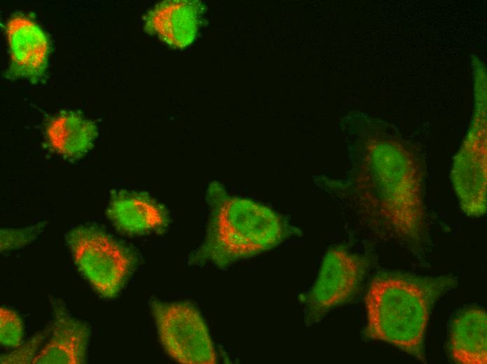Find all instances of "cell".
I'll return each instance as SVG.
<instances>
[{
  "label": "cell",
  "instance_id": "obj_1",
  "mask_svg": "<svg viewBox=\"0 0 487 364\" xmlns=\"http://www.w3.org/2000/svg\"><path fill=\"white\" fill-rule=\"evenodd\" d=\"M456 284L442 276L383 272L370 282L365 302L366 337L385 342L425 362L424 340L435 302Z\"/></svg>",
  "mask_w": 487,
  "mask_h": 364
},
{
  "label": "cell",
  "instance_id": "obj_2",
  "mask_svg": "<svg viewBox=\"0 0 487 364\" xmlns=\"http://www.w3.org/2000/svg\"><path fill=\"white\" fill-rule=\"evenodd\" d=\"M211 215L196 260L220 267L271 249L293 232L286 218L253 200L230 196L218 184L209 193Z\"/></svg>",
  "mask_w": 487,
  "mask_h": 364
},
{
  "label": "cell",
  "instance_id": "obj_3",
  "mask_svg": "<svg viewBox=\"0 0 487 364\" xmlns=\"http://www.w3.org/2000/svg\"><path fill=\"white\" fill-rule=\"evenodd\" d=\"M66 241L76 266L94 289L102 297L114 298L134 266L130 251L92 226L73 229Z\"/></svg>",
  "mask_w": 487,
  "mask_h": 364
},
{
  "label": "cell",
  "instance_id": "obj_4",
  "mask_svg": "<svg viewBox=\"0 0 487 364\" xmlns=\"http://www.w3.org/2000/svg\"><path fill=\"white\" fill-rule=\"evenodd\" d=\"M157 333L167 353L185 364H213L217 354L199 311L187 302L152 300Z\"/></svg>",
  "mask_w": 487,
  "mask_h": 364
},
{
  "label": "cell",
  "instance_id": "obj_5",
  "mask_svg": "<svg viewBox=\"0 0 487 364\" xmlns=\"http://www.w3.org/2000/svg\"><path fill=\"white\" fill-rule=\"evenodd\" d=\"M366 272L360 256L337 246L324 256L318 276L304 296L308 325L319 321L330 310L351 299L358 290Z\"/></svg>",
  "mask_w": 487,
  "mask_h": 364
},
{
  "label": "cell",
  "instance_id": "obj_6",
  "mask_svg": "<svg viewBox=\"0 0 487 364\" xmlns=\"http://www.w3.org/2000/svg\"><path fill=\"white\" fill-rule=\"evenodd\" d=\"M10 64L7 76L36 83L45 76L50 44L41 27L30 18L15 13L6 24Z\"/></svg>",
  "mask_w": 487,
  "mask_h": 364
},
{
  "label": "cell",
  "instance_id": "obj_7",
  "mask_svg": "<svg viewBox=\"0 0 487 364\" xmlns=\"http://www.w3.org/2000/svg\"><path fill=\"white\" fill-rule=\"evenodd\" d=\"M50 337L32 361L34 364H78L85 360L90 331L72 317L62 303L55 302Z\"/></svg>",
  "mask_w": 487,
  "mask_h": 364
},
{
  "label": "cell",
  "instance_id": "obj_8",
  "mask_svg": "<svg viewBox=\"0 0 487 364\" xmlns=\"http://www.w3.org/2000/svg\"><path fill=\"white\" fill-rule=\"evenodd\" d=\"M106 214L119 231L131 235L160 231L168 221L160 204L147 195L129 191L113 194Z\"/></svg>",
  "mask_w": 487,
  "mask_h": 364
},
{
  "label": "cell",
  "instance_id": "obj_9",
  "mask_svg": "<svg viewBox=\"0 0 487 364\" xmlns=\"http://www.w3.org/2000/svg\"><path fill=\"white\" fill-rule=\"evenodd\" d=\"M449 349L458 363H486L487 314L484 309H466L453 320Z\"/></svg>",
  "mask_w": 487,
  "mask_h": 364
},
{
  "label": "cell",
  "instance_id": "obj_10",
  "mask_svg": "<svg viewBox=\"0 0 487 364\" xmlns=\"http://www.w3.org/2000/svg\"><path fill=\"white\" fill-rule=\"evenodd\" d=\"M199 15L197 6L190 1H165L148 15V31L157 34L166 43L176 47L190 43L196 36Z\"/></svg>",
  "mask_w": 487,
  "mask_h": 364
},
{
  "label": "cell",
  "instance_id": "obj_11",
  "mask_svg": "<svg viewBox=\"0 0 487 364\" xmlns=\"http://www.w3.org/2000/svg\"><path fill=\"white\" fill-rule=\"evenodd\" d=\"M97 134L91 120L73 111L53 116L45 128L48 142L55 152L68 159H76L92 147Z\"/></svg>",
  "mask_w": 487,
  "mask_h": 364
},
{
  "label": "cell",
  "instance_id": "obj_12",
  "mask_svg": "<svg viewBox=\"0 0 487 364\" xmlns=\"http://www.w3.org/2000/svg\"><path fill=\"white\" fill-rule=\"evenodd\" d=\"M24 336L23 323L20 316L13 310L0 308V342L3 346L16 348L22 344Z\"/></svg>",
  "mask_w": 487,
  "mask_h": 364
},
{
  "label": "cell",
  "instance_id": "obj_13",
  "mask_svg": "<svg viewBox=\"0 0 487 364\" xmlns=\"http://www.w3.org/2000/svg\"><path fill=\"white\" fill-rule=\"evenodd\" d=\"M45 332L43 331L30 338L25 343L15 348V350L1 356V363H32L36 357L37 350L44 340Z\"/></svg>",
  "mask_w": 487,
  "mask_h": 364
},
{
  "label": "cell",
  "instance_id": "obj_14",
  "mask_svg": "<svg viewBox=\"0 0 487 364\" xmlns=\"http://www.w3.org/2000/svg\"><path fill=\"white\" fill-rule=\"evenodd\" d=\"M39 227L22 230H3L1 231V250L4 251L17 248L29 243L39 232Z\"/></svg>",
  "mask_w": 487,
  "mask_h": 364
}]
</instances>
